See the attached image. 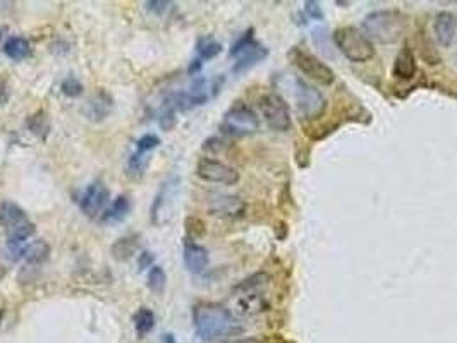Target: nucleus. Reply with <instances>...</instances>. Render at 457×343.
Returning a JSON list of instances; mask_svg holds the SVG:
<instances>
[{
	"label": "nucleus",
	"instance_id": "nucleus-24",
	"mask_svg": "<svg viewBox=\"0 0 457 343\" xmlns=\"http://www.w3.org/2000/svg\"><path fill=\"white\" fill-rule=\"evenodd\" d=\"M28 127L34 136L45 140L48 134V130H50L48 119H47V115H45V112H37V114L32 115V117L28 119Z\"/></svg>",
	"mask_w": 457,
	"mask_h": 343
},
{
	"label": "nucleus",
	"instance_id": "nucleus-12",
	"mask_svg": "<svg viewBox=\"0 0 457 343\" xmlns=\"http://www.w3.org/2000/svg\"><path fill=\"white\" fill-rule=\"evenodd\" d=\"M210 213L220 218H239L246 211V204L239 196L215 194L208 204Z\"/></svg>",
	"mask_w": 457,
	"mask_h": 343
},
{
	"label": "nucleus",
	"instance_id": "nucleus-32",
	"mask_svg": "<svg viewBox=\"0 0 457 343\" xmlns=\"http://www.w3.org/2000/svg\"><path fill=\"white\" fill-rule=\"evenodd\" d=\"M305 9H306V14H308V16L318 19V21H322V19H324V13H322L320 6H318L317 2H311L310 0V2L305 4Z\"/></svg>",
	"mask_w": 457,
	"mask_h": 343
},
{
	"label": "nucleus",
	"instance_id": "nucleus-27",
	"mask_svg": "<svg viewBox=\"0 0 457 343\" xmlns=\"http://www.w3.org/2000/svg\"><path fill=\"white\" fill-rule=\"evenodd\" d=\"M159 144H160L159 136H155V134H145V136H141L136 142V152L147 153L148 155V153L152 152V149H155Z\"/></svg>",
	"mask_w": 457,
	"mask_h": 343
},
{
	"label": "nucleus",
	"instance_id": "nucleus-11",
	"mask_svg": "<svg viewBox=\"0 0 457 343\" xmlns=\"http://www.w3.org/2000/svg\"><path fill=\"white\" fill-rule=\"evenodd\" d=\"M109 198H110V192L109 189L105 187V184L93 182L91 186H88L86 191H84L79 206H81L83 213L86 215V217L95 218L105 210V206L109 204Z\"/></svg>",
	"mask_w": 457,
	"mask_h": 343
},
{
	"label": "nucleus",
	"instance_id": "nucleus-22",
	"mask_svg": "<svg viewBox=\"0 0 457 343\" xmlns=\"http://www.w3.org/2000/svg\"><path fill=\"white\" fill-rule=\"evenodd\" d=\"M131 210V203L126 196H119L117 199H114V203L110 204L109 210L103 215V222H121L128 217Z\"/></svg>",
	"mask_w": 457,
	"mask_h": 343
},
{
	"label": "nucleus",
	"instance_id": "nucleus-19",
	"mask_svg": "<svg viewBox=\"0 0 457 343\" xmlns=\"http://www.w3.org/2000/svg\"><path fill=\"white\" fill-rule=\"evenodd\" d=\"M22 254H25L26 264L40 266L41 263H45V261L48 260L50 248L45 241H37V242H33V244L26 246L25 253Z\"/></svg>",
	"mask_w": 457,
	"mask_h": 343
},
{
	"label": "nucleus",
	"instance_id": "nucleus-23",
	"mask_svg": "<svg viewBox=\"0 0 457 343\" xmlns=\"http://www.w3.org/2000/svg\"><path fill=\"white\" fill-rule=\"evenodd\" d=\"M134 325H136V331L140 337H145V335L150 333L155 328V314H153V311L148 309V307H141L136 312V316H134Z\"/></svg>",
	"mask_w": 457,
	"mask_h": 343
},
{
	"label": "nucleus",
	"instance_id": "nucleus-13",
	"mask_svg": "<svg viewBox=\"0 0 457 343\" xmlns=\"http://www.w3.org/2000/svg\"><path fill=\"white\" fill-rule=\"evenodd\" d=\"M433 33L442 47H451L457 33V16L449 11H442L433 19Z\"/></svg>",
	"mask_w": 457,
	"mask_h": 343
},
{
	"label": "nucleus",
	"instance_id": "nucleus-7",
	"mask_svg": "<svg viewBox=\"0 0 457 343\" xmlns=\"http://www.w3.org/2000/svg\"><path fill=\"white\" fill-rule=\"evenodd\" d=\"M291 60L299 71L305 76H308L310 79H313L314 83L322 84V86H330L336 81V74L332 69L329 67L325 62H322L318 57H314L313 53L305 52L303 48L294 47L291 50Z\"/></svg>",
	"mask_w": 457,
	"mask_h": 343
},
{
	"label": "nucleus",
	"instance_id": "nucleus-26",
	"mask_svg": "<svg viewBox=\"0 0 457 343\" xmlns=\"http://www.w3.org/2000/svg\"><path fill=\"white\" fill-rule=\"evenodd\" d=\"M165 281H167V275H165L164 268L160 266H153L148 273V288L153 294L160 295L165 290Z\"/></svg>",
	"mask_w": 457,
	"mask_h": 343
},
{
	"label": "nucleus",
	"instance_id": "nucleus-18",
	"mask_svg": "<svg viewBox=\"0 0 457 343\" xmlns=\"http://www.w3.org/2000/svg\"><path fill=\"white\" fill-rule=\"evenodd\" d=\"M4 53L13 60H25L32 53L29 41L21 36H11L4 45Z\"/></svg>",
	"mask_w": 457,
	"mask_h": 343
},
{
	"label": "nucleus",
	"instance_id": "nucleus-15",
	"mask_svg": "<svg viewBox=\"0 0 457 343\" xmlns=\"http://www.w3.org/2000/svg\"><path fill=\"white\" fill-rule=\"evenodd\" d=\"M416 71H418L416 55H414V52L411 50V47H404L397 53V57H395L392 74H394L397 79L408 81L416 76Z\"/></svg>",
	"mask_w": 457,
	"mask_h": 343
},
{
	"label": "nucleus",
	"instance_id": "nucleus-1",
	"mask_svg": "<svg viewBox=\"0 0 457 343\" xmlns=\"http://www.w3.org/2000/svg\"><path fill=\"white\" fill-rule=\"evenodd\" d=\"M193 323L203 342H224L225 338L241 333L243 326L236 321L232 312L220 304L201 302L194 306Z\"/></svg>",
	"mask_w": 457,
	"mask_h": 343
},
{
	"label": "nucleus",
	"instance_id": "nucleus-8",
	"mask_svg": "<svg viewBox=\"0 0 457 343\" xmlns=\"http://www.w3.org/2000/svg\"><path fill=\"white\" fill-rule=\"evenodd\" d=\"M230 55L237 57L232 71L243 72L246 69L251 67V65L261 62V60L268 55V50L265 48L263 45H260L258 41H255V38H253V29H248V32L232 45Z\"/></svg>",
	"mask_w": 457,
	"mask_h": 343
},
{
	"label": "nucleus",
	"instance_id": "nucleus-10",
	"mask_svg": "<svg viewBox=\"0 0 457 343\" xmlns=\"http://www.w3.org/2000/svg\"><path fill=\"white\" fill-rule=\"evenodd\" d=\"M196 173L206 182L222 184V186H236L241 179L236 168L213 158H201L196 165Z\"/></svg>",
	"mask_w": 457,
	"mask_h": 343
},
{
	"label": "nucleus",
	"instance_id": "nucleus-25",
	"mask_svg": "<svg viewBox=\"0 0 457 343\" xmlns=\"http://www.w3.org/2000/svg\"><path fill=\"white\" fill-rule=\"evenodd\" d=\"M222 52V45L218 41H215L213 38H205L198 43V59L196 60H210L213 57H217Z\"/></svg>",
	"mask_w": 457,
	"mask_h": 343
},
{
	"label": "nucleus",
	"instance_id": "nucleus-31",
	"mask_svg": "<svg viewBox=\"0 0 457 343\" xmlns=\"http://www.w3.org/2000/svg\"><path fill=\"white\" fill-rule=\"evenodd\" d=\"M186 229L187 232L191 234V237H201L203 234H205V223L201 222V220L198 218H190L186 222Z\"/></svg>",
	"mask_w": 457,
	"mask_h": 343
},
{
	"label": "nucleus",
	"instance_id": "nucleus-6",
	"mask_svg": "<svg viewBox=\"0 0 457 343\" xmlns=\"http://www.w3.org/2000/svg\"><path fill=\"white\" fill-rule=\"evenodd\" d=\"M296 107H298L299 115L306 121H314V119L322 117L326 109V100L324 93L313 84L306 83V81L298 79L296 81L294 90Z\"/></svg>",
	"mask_w": 457,
	"mask_h": 343
},
{
	"label": "nucleus",
	"instance_id": "nucleus-4",
	"mask_svg": "<svg viewBox=\"0 0 457 343\" xmlns=\"http://www.w3.org/2000/svg\"><path fill=\"white\" fill-rule=\"evenodd\" d=\"M268 276L263 273L251 276V278L244 280L243 283L237 285L236 292H239V299H237V312L241 316H255L260 312L267 311L268 302L267 295L263 294V288L267 285Z\"/></svg>",
	"mask_w": 457,
	"mask_h": 343
},
{
	"label": "nucleus",
	"instance_id": "nucleus-3",
	"mask_svg": "<svg viewBox=\"0 0 457 343\" xmlns=\"http://www.w3.org/2000/svg\"><path fill=\"white\" fill-rule=\"evenodd\" d=\"M336 47L343 52L345 59L351 62L363 64L375 57V47L370 38L355 26H344L336 29L332 34Z\"/></svg>",
	"mask_w": 457,
	"mask_h": 343
},
{
	"label": "nucleus",
	"instance_id": "nucleus-33",
	"mask_svg": "<svg viewBox=\"0 0 457 343\" xmlns=\"http://www.w3.org/2000/svg\"><path fill=\"white\" fill-rule=\"evenodd\" d=\"M9 96H11L9 83H7L6 78H2V76H0V107L6 105V103L9 102Z\"/></svg>",
	"mask_w": 457,
	"mask_h": 343
},
{
	"label": "nucleus",
	"instance_id": "nucleus-2",
	"mask_svg": "<svg viewBox=\"0 0 457 343\" xmlns=\"http://www.w3.org/2000/svg\"><path fill=\"white\" fill-rule=\"evenodd\" d=\"M408 28V18L401 11H373L363 19V33L378 43H395Z\"/></svg>",
	"mask_w": 457,
	"mask_h": 343
},
{
	"label": "nucleus",
	"instance_id": "nucleus-30",
	"mask_svg": "<svg viewBox=\"0 0 457 343\" xmlns=\"http://www.w3.org/2000/svg\"><path fill=\"white\" fill-rule=\"evenodd\" d=\"M175 122H178L175 121V109L174 107H168L162 114V119H160V127H162L164 130H171L174 129Z\"/></svg>",
	"mask_w": 457,
	"mask_h": 343
},
{
	"label": "nucleus",
	"instance_id": "nucleus-29",
	"mask_svg": "<svg viewBox=\"0 0 457 343\" xmlns=\"http://www.w3.org/2000/svg\"><path fill=\"white\" fill-rule=\"evenodd\" d=\"M145 6H147V9L152 11V13L159 14V16H164V14H167L168 11L174 7V4L167 2V0H152V2H147Z\"/></svg>",
	"mask_w": 457,
	"mask_h": 343
},
{
	"label": "nucleus",
	"instance_id": "nucleus-36",
	"mask_svg": "<svg viewBox=\"0 0 457 343\" xmlns=\"http://www.w3.org/2000/svg\"><path fill=\"white\" fill-rule=\"evenodd\" d=\"M162 343H178V342H175L174 335H172V333H167V335H164Z\"/></svg>",
	"mask_w": 457,
	"mask_h": 343
},
{
	"label": "nucleus",
	"instance_id": "nucleus-35",
	"mask_svg": "<svg viewBox=\"0 0 457 343\" xmlns=\"http://www.w3.org/2000/svg\"><path fill=\"white\" fill-rule=\"evenodd\" d=\"M218 343H263L260 338H237V340H224Z\"/></svg>",
	"mask_w": 457,
	"mask_h": 343
},
{
	"label": "nucleus",
	"instance_id": "nucleus-21",
	"mask_svg": "<svg viewBox=\"0 0 457 343\" xmlns=\"http://www.w3.org/2000/svg\"><path fill=\"white\" fill-rule=\"evenodd\" d=\"M148 167V158L147 153L136 152L134 155H131L128 165H126V175L129 177L131 180H140L141 177L145 175Z\"/></svg>",
	"mask_w": 457,
	"mask_h": 343
},
{
	"label": "nucleus",
	"instance_id": "nucleus-14",
	"mask_svg": "<svg viewBox=\"0 0 457 343\" xmlns=\"http://www.w3.org/2000/svg\"><path fill=\"white\" fill-rule=\"evenodd\" d=\"M208 250L196 242H186L184 246V264L194 275H199L208 266Z\"/></svg>",
	"mask_w": 457,
	"mask_h": 343
},
{
	"label": "nucleus",
	"instance_id": "nucleus-20",
	"mask_svg": "<svg viewBox=\"0 0 457 343\" xmlns=\"http://www.w3.org/2000/svg\"><path fill=\"white\" fill-rule=\"evenodd\" d=\"M138 246H140V242H138L136 235H128V237L119 238L112 246V256L119 261L129 260L138 250Z\"/></svg>",
	"mask_w": 457,
	"mask_h": 343
},
{
	"label": "nucleus",
	"instance_id": "nucleus-16",
	"mask_svg": "<svg viewBox=\"0 0 457 343\" xmlns=\"http://www.w3.org/2000/svg\"><path fill=\"white\" fill-rule=\"evenodd\" d=\"M29 220L26 217V213L22 211V208H19L16 203L13 201H4L0 204V225L11 232V230L18 229V227L25 225Z\"/></svg>",
	"mask_w": 457,
	"mask_h": 343
},
{
	"label": "nucleus",
	"instance_id": "nucleus-5",
	"mask_svg": "<svg viewBox=\"0 0 457 343\" xmlns=\"http://www.w3.org/2000/svg\"><path fill=\"white\" fill-rule=\"evenodd\" d=\"M260 129V119L246 103H236L225 112L220 130L227 136L243 137L251 136Z\"/></svg>",
	"mask_w": 457,
	"mask_h": 343
},
{
	"label": "nucleus",
	"instance_id": "nucleus-28",
	"mask_svg": "<svg viewBox=\"0 0 457 343\" xmlns=\"http://www.w3.org/2000/svg\"><path fill=\"white\" fill-rule=\"evenodd\" d=\"M62 93L65 96H71V98H76V96L83 93V84L71 76V78H67L62 83Z\"/></svg>",
	"mask_w": 457,
	"mask_h": 343
},
{
	"label": "nucleus",
	"instance_id": "nucleus-9",
	"mask_svg": "<svg viewBox=\"0 0 457 343\" xmlns=\"http://www.w3.org/2000/svg\"><path fill=\"white\" fill-rule=\"evenodd\" d=\"M260 109L265 117V122H267L268 127H272L274 130L286 133V130H289L291 126H293L289 107H287L286 100H284L280 95H275V93L265 95L263 98L260 100Z\"/></svg>",
	"mask_w": 457,
	"mask_h": 343
},
{
	"label": "nucleus",
	"instance_id": "nucleus-17",
	"mask_svg": "<svg viewBox=\"0 0 457 343\" xmlns=\"http://www.w3.org/2000/svg\"><path fill=\"white\" fill-rule=\"evenodd\" d=\"M110 109H112V98L110 95H107L105 91H100V93L88 103L86 115L93 121H102L103 117H107Z\"/></svg>",
	"mask_w": 457,
	"mask_h": 343
},
{
	"label": "nucleus",
	"instance_id": "nucleus-34",
	"mask_svg": "<svg viewBox=\"0 0 457 343\" xmlns=\"http://www.w3.org/2000/svg\"><path fill=\"white\" fill-rule=\"evenodd\" d=\"M153 263V256L152 253H141L140 256H138V264H140V269H145V268H150V264Z\"/></svg>",
	"mask_w": 457,
	"mask_h": 343
}]
</instances>
